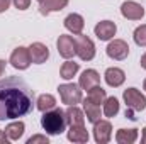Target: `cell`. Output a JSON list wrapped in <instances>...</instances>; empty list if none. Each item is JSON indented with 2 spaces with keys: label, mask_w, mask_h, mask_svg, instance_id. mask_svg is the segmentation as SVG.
Instances as JSON below:
<instances>
[{
  "label": "cell",
  "mask_w": 146,
  "mask_h": 144,
  "mask_svg": "<svg viewBox=\"0 0 146 144\" xmlns=\"http://www.w3.org/2000/svg\"><path fill=\"white\" fill-rule=\"evenodd\" d=\"M34 93L19 76L0 80V120L19 119L33 110Z\"/></svg>",
  "instance_id": "obj_1"
},
{
  "label": "cell",
  "mask_w": 146,
  "mask_h": 144,
  "mask_svg": "<svg viewBox=\"0 0 146 144\" xmlns=\"http://www.w3.org/2000/svg\"><path fill=\"white\" fill-rule=\"evenodd\" d=\"M41 126H42V129L49 136H58V134L65 132V127H66L65 110L54 107V108H51V110H48V112H42Z\"/></svg>",
  "instance_id": "obj_2"
},
{
  "label": "cell",
  "mask_w": 146,
  "mask_h": 144,
  "mask_svg": "<svg viewBox=\"0 0 146 144\" xmlns=\"http://www.w3.org/2000/svg\"><path fill=\"white\" fill-rule=\"evenodd\" d=\"M75 54L82 59V61H90L95 56V44L90 37L83 36V34H76L75 39Z\"/></svg>",
  "instance_id": "obj_3"
},
{
  "label": "cell",
  "mask_w": 146,
  "mask_h": 144,
  "mask_svg": "<svg viewBox=\"0 0 146 144\" xmlns=\"http://www.w3.org/2000/svg\"><path fill=\"white\" fill-rule=\"evenodd\" d=\"M58 93H60V98L63 104L66 105H76L83 100V95H82V88L80 85H75V83H63L58 87Z\"/></svg>",
  "instance_id": "obj_4"
},
{
  "label": "cell",
  "mask_w": 146,
  "mask_h": 144,
  "mask_svg": "<svg viewBox=\"0 0 146 144\" xmlns=\"http://www.w3.org/2000/svg\"><path fill=\"white\" fill-rule=\"evenodd\" d=\"M122 98L126 102V107L131 108L133 112H141L146 108V97L138 88H127L122 93Z\"/></svg>",
  "instance_id": "obj_5"
},
{
  "label": "cell",
  "mask_w": 146,
  "mask_h": 144,
  "mask_svg": "<svg viewBox=\"0 0 146 144\" xmlns=\"http://www.w3.org/2000/svg\"><path fill=\"white\" fill-rule=\"evenodd\" d=\"M15 70H27L29 65L33 63L31 61V54H29V48H15L14 53L10 54V61H9Z\"/></svg>",
  "instance_id": "obj_6"
},
{
  "label": "cell",
  "mask_w": 146,
  "mask_h": 144,
  "mask_svg": "<svg viewBox=\"0 0 146 144\" xmlns=\"http://www.w3.org/2000/svg\"><path fill=\"white\" fill-rule=\"evenodd\" d=\"M106 53L110 59H115V61H121V59H126L127 54H129V46L126 41L122 39H114L110 41L109 46L106 48Z\"/></svg>",
  "instance_id": "obj_7"
},
{
  "label": "cell",
  "mask_w": 146,
  "mask_h": 144,
  "mask_svg": "<svg viewBox=\"0 0 146 144\" xmlns=\"http://www.w3.org/2000/svg\"><path fill=\"white\" fill-rule=\"evenodd\" d=\"M112 137V126L109 120L99 119L94 122V139L97 144H107Z\"/></svg>",
  "instance_id": "obj_8"
},
{
  "label": "cell",
  "mask_w": 146,
  "mask_h": 144,
  "mask_svg": "<svg viewBox=\"0 0 146 144\" xmlns=\"http://www.w3.org/2000/svg\"><path fill=\"white\" fill-rule=\"evenodd\" d=\"M121 14L124 19L127 20H141L145 17V7L138 2H133V0H127L121 5Z\"/></svg>",
  "instance_id": "obj_9"
},
{
  "label": "cell",
  "mask_w": 146,
  "mask_h": 144,
  "mask_svg": "<svg viewBox=\"0 0 146 144\" xmlns=\"http://www.w3.org/2000/svg\"><path fill=\"white\" fill-rule=\"evenodd\" d=\"M56 48H58V53L61 58L65 59H70L75 56V39L68 34H61L56 41Z\"/></svg>",
  "instance_id": "obj_10"
},
{
  "label": "cell",
  "mask_w": 146,
  "mask_h": 144,
  "mask_svg": "<svg viewBox=\"0 0 146 144\" xmlns=\"http://www.w3.org/2000/svg\"><path fill=\"white\" fill-rule=\"evenodd\" d=\"M94 32H95V36L99 37L100 41H110L112 37L115 36V32H117V26L112 20H100L95 26Z\"/></svg>",
  "instance_id": "obj_11"
},
{
  "label": "cell",
  "mask_w": 146,
  "mask_h": 144,
  "mask_svg": "<svg viewBox=\"0 0 146 144\" xmlns=\"http://www.w3.org/2000/svg\"><path fill=\"white\" fill-rule=\"evenodd\" d=\"M29 54H31V61L33 63L41 65V63H46V59L49 58V49L42 42H33L29 46Z\"/></svg>",
  "instance_id": "obj_12"
},
{
  "label": "cell",
  "mask_w": 146,
  "mask_h": 144,
  "mask_svg": "<svg viewBox=\"0 0 146 144\" xmlns=\"http://www.w3.org/2000/svg\"><path fill=\"white\" fill-rule=\"evenodd\" d=\"M78 85H80L82 90H87L88 92L92 87L100 85V75L95 71V70H85V71L82 73L80 80H78Z\"/></svg>",
  "instance_id": "obj_13"
},
{
  "label": "cell",
  "mask_w": 146,
  "mask_h": 144,
  "mask_svg": "<svg viewBox=\"0 0 146 144\" xmlns=\"http://www.w3.org/2000/svg\"><path fill=\"white\" fill-rule=\"evenodd\" d=\"M104 78H106V83H107L109 87L117 88V87H121V85L124 83V80H126V73L122 71L121 68L112 66V68H107V70H106Z\"/></svg>",
  "instance_id": "obj_14"
},
{
  "label": "cell",
  "mask_w": 146,
  "mask_h": 144,
  "mask_svg": "<svg viewBox=\"0 0 146 144\" xmlns=\"http://www.w3.org/2000/svg\"><path fill=\"white\" fill-rule=\"evenodd\" d=\"M65 117L68 126H85V114L76 105H68L65 110Z\"/></svg>",
  "instance_id": "obj_15"
},
{
  "label": "cell",
  "mask_w": 146,
  "mask_h": 144,
  "mask_svg": "<svg viewBox=\"0 0 146 144\" xmlns=\"http://www.w3.org/2000/svg\"><path fill=\"white\" fill-rule=\"evenodd\" d=\"M65 27L72 34H82V31L85 27V20L80 14H70L65 17Z\"/></svg>",
  "instance_id": "obj_16"
},
{
  "label": "cell",
  "mask_w": 146,
  "mask_h": 144,
  "mask_svg": "<svg viewBox=\"0 0 146 144\" xmlns=\"http://www.w3.org/2000/svg\"><path fill=\"white\" fill-rule=\"evenodd\" d=\"M82 102H83V112H85L88 122L94 124V122H97V120L102 117V110H100V105H99V104L92 102L90 98H85V100H82Z\"/></svg>",
  "instance_id": "obj_17"
},
{
  "label": "cell",
  "mask_w": 146,
  "mask_h": 144,
  "mask_svg": "<svg viewBox=\"0 0 146 144\" xmlns=\"http://www.w3.org/2000/svg\"><path fill=\"white\" fill-rule=\"evenodd\" d=\"M24 131H26V124L22 120H15V122L7 124V127H5L3 132L9 137V141H19L24 136Z\"/></svg>",
  "instance_id": "obj_18"
},
{
  "label": "cell",
  "mask_w": 146,
  "mask_h": 144,
  "mask_svg": "<svg viewBox=\"0 0 146 144\" xmlns=\"http://www.w3.org/2000/svg\"><path fill=\"white\" fill-rule=\"evenodd\" d=\"M66 5H68V0H42L39 2V12L42 15H48L49 12L63 10Z\"/></svg>",
  "instance_id": "obj_19"
},
{
  "label": "cell",
  "mask_w": 146,
  "mask_h": 144,
  "mask_svg": "<svg viewBox=\"0 0 146 144\" xmlns=\"http://www.w3.org/2000/svg\"><path fill=\"white\" fill-rule=\"evenodd\" d=\"M88 131L85 129V126H70L68 129V141L72 143H78V144H83V143H88Z\"/></svg>",
  "instance_id": "obj_20"
},
{
  "label": "cell",
  "mask_w": 146,
  "mask_h": 144,
  "mask_svg": "<svg viewBox=\"0 0 146 144\" xmlns=\"http://www.w3.org/2000/svg\"><path fill=\"white\" fill-rule=\"evenodd\" d=\"M138 139V129H119L115 132V141L119 144H133Z\"/></svg>",
  "instance_id": "obj_21"
},
{
  "label": "cell",
  "mask_w": 146,
  "mask_h": 144,
  "mask_svg": "<svg viewBox=\"0 0 146 144\" xmlns=\"http://www.w3.org/2000/svg\"><path fill=\"white\" fill-rule=\"evenodd\" d=\"M36 107H37V110H41V112H48V110H51V108L56 107V98H54L51 93H44V95H41V97L37 98Z\"/></svg>",
  "instance_id": "obj_22"
},
{
  "label": "cell",
  "mask_w": 146,
  "mask_h": 144,
  "mask_svg": "<svg viewBox=\"0 0 146 144\" xmlns=\"http://www.w3.org/2000/svg\"><path fill=\"white\" fill-rule=\"evenodd\" d=\"M78 70H80L78 63H75V61H66V63L61 65V68H60V75H61L63 80H72L73 76L78 73Z\"/></svg>",
  "instance_id": "obj_23"
},
{
  "label": "cell",
  "mask_w": 146,
  "mask_h": 144,
  "mask_svg": "<svg viewBox=\"0 0 146 144\" xmlns=\"http://www.w3.org/2000/svg\"><path fill=\"white\" fill-rule=\"evenodd\" d=\"M104 115L106 117H115L119 114V100L115 97H107L104 102Z\"/></svg>",
  "instance_id": "obj_24"
},
{
  "label": "cell",
  "mask_w": 146,
  "mask_h": 144,
  "mask_svg": "<svg viewBox=\"0 0 146 144\" xmlns=\"http://www.w3.org/2000/svg\"><path fill=\"white\" fill-rule=\"evenodd\" d=\"M87 98H90L92 102H95V104H104L106 102V98H107V93H106V90L100 87V85H97V87H92L90 90H88V97Z\"/></svg>",
  "instance_id": "obj_25"
},
{
  "label": "cell",
  "mask_w": 146,
  "mask_h": 144,
  "mask_svg": "<svg viewBox=\"0 0 146 144\" xmlns=\"http://www.w3.org/2000/svg\"><path fill=\"white\" fill-rule=\"evenodd\" d=\"M133 37H134V42L139 48H146V24H141L139 27H136Z\"/></svg>",
  "instance_id": "obj_26"
},
{
  "label": "cell",
  "mask_w": 146,
  "mask_h": 144,
  "mask_svg": "<svg viewBox=\"0 0 146 144\" xmlns=\"http://www.w3.org/2000/svg\"><path fill=\"white\" fill-rule=\"evenodd\" d=\"M48 143H49V139L46 136H41V134H36V136L27 139V144H48Z\"/></svg>",
  "instance_id": "obj_27"
},
{
  "label": "cell",
  "mask_w": 146,
  "mask_h": 144,
  "mask_svg": "<svg viewBox=\"0 0 146 144\" xmlns=\"http://www.w3.org/2000/svg\"><path fill=\"white\" fill-rule=\"evenodd\" d=\"M14 2V5L19 9V10H26V9H29V5H31V0H12Z\"/></svg>",
  "instance_id": "obj_28"
},
{
  "label": "cell",
  "mask_w": 146,
  "mask_h": 144,
  "mask_svg": "<svg viewBox=\"0 0 146 144\" xmlns=\"http://www.w3.org/2000/svg\"><path fill=\"white\" fill-rule=\"evenodd\" d=\"M10 2H12V0H0V14H2V12H5V10L9 9Z\"/></svg>",
  "instance_id": "obj_29"
},
{
  "label": "cell",
  "mask_w": 146,
  "mask_h": 144,
  "mask_svg": "<svg viewBox=\"0 0 146 144\" xmlns=\"http://www.w3.org/2000/svg\"><path fill=\"white\" fill-rule=\"evenodd\" d=\"M0 144H9V137L5 136L3 131H0Z\"/></svg>",
  "instance_id": "obj_30"
},
{
  "label": "cell",
  "mask_w": 146,
  "mask_h": 144,
  "mask_svg": "<svg viewBox=\"0 0 146 144\" xmlns=\"http://www.w3.org/2000/svg\"><path fill=\"white\" fill-rule=\"evenodd\" d=\"M139 63H141V68H145L146 70V53L141 56V59H139Z\"/></svg>",
  "instance_id": "obj_31"
},
{
  "label": "cell",
  "mask_w": 146,
  "mask_h": 144,
  "mask_svg": "<svg viewBox=\"0 0 146 144\" xmlns=\"http://www.w3.org/2000/svg\"><path fill=\"white\" fill-rule=\"evenodd\" d=\"M3 71H5V61H2V59H0V76L3 75Z\"/></svg>",
  "instance_id": "obj_32"
},
{
  "label": "cell",
  "mask_w": 146,
  "mask_h": 144,
  "mask_svg": "<svg viewBox=\"0 0 146 144\" xmlns=\"http://www.w3.org/2000/svg\"><path fill=\"white\" fill-rule=\"evenodd\" d=\"M141 143H143V144H146V127L143 129V137H141Z\"/></svg>",
  "instance_id": "obj_33"
},
{
  "label": "cell",
  "mask_w": 146,
  "mask_h": 144,
  "mask_svg": "<svg viewBox=\"0 0 146 144\" xmlns=\"http://www.w3.org/2000/svg\"><path fill=\"white\" fill-rule=\"evenodd\" d=\"M143 88H145V90H146V80H145V83H143Z\"/></svg>",
  "instance_id": "obj_34"
},
{
  "label": "cell",
  "mask_w": 146,
  "mask_h": 144,
  "mask_svg": "<svg viewBox=\"0 0 146 144\" xmlns=\"http://www.w3.org/2000/svg\"><path fill=\"white\" fill-rule=\"evenodd\" d=\"M37 2H42V0H37Z\"/></svg>",
  "instance_id": "obj_35"
}]
</instances>
